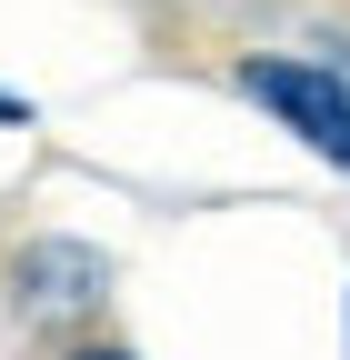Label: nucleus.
Listing matches in <instances>:
<instances>
[{"instance_id":"1","label":"nucleus","mask_w":350,"mask_h":360,"mask_svg":"<svg viewBox=\"0 0 350 360\" xmlns=\"http://www.w3.org/2000/svg\"><path fill=\"white\" fill-rule=\"evenodd\" d=\"M240 90H250L280 130H300L320 160L350 170V80H340V70H320V60H250Z\"/></svg>"},{"instance_id":"2","label":"nucleus","mask_w":350,"mask_h":360,"mask_svg":"<svg viewBox=\"0 0 350 360\" xmlns=\"http://www.w3.org/2000/svg\"><path fill=\"white\" fill-rule=\"evenodd\" d=\"M91 360H120V350H91Z\"/></svg>"}]
</instances>
